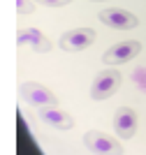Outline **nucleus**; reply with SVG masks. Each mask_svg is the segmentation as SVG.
Segmentation results:
<instances>
[{
  "instance_id": "4",
  "label": "nucleus",
  "mask_w": 146,
  "mask_h": 155,
  "mask_svg": "<svg viewBox=\"0 0 146 155\" xmlns=\"http://www.w3.org/2000/svg\"><path fill=\"white\" fill-rule=\"evenodd\" d=\"M19 95L25 104H30L35 109L39 107H51V104H58V97L46 88V86L37 84V81H25L19 86Z\"/></svg>"
},
{
  "instance_id": "1",
  "label": "nucleus",
  "mask_w": 146,
  "mask_h": 155,
  "mask_svg": "<svg viewBox=\"0 0 146 155\" xmlns=\"http://www.w3.org/2000/svg\"><path fill=\"white\" fill-rule=\"evenodd\" d=\"M121 81H123V74L116 70V67L97 72V77L93 79V84H90V100H95V102L109 100V97L118 91Z\"/></svg>"
},
{
  "instance_id": "12",
  "label": "nucleus",
  "mask_w": 146,
  "mask_h": 155,
  "mask_svg": "<svg viewBox=\"0 0 146 155\" xmlns=\"http://www.w3.org/2000/svg\"><path fill=\"white\" fill-rule=\"evenodd\" d=\"M93 2H100V0H93Z\"/></svg>"
},
{
  "instance_id": "7",
  "label": "nucleus",
  "mask_w": 146,
  "mask_h": 155,
  "mask_svg": "<svg viewBox=\"0 0 146 155\" xmlns=\"http://www.w3.org/2000/svg\"><path fill=\"white\" fill-rule=\"evenodd\" d=\"M37 118H39L44 125L58 130V132H67V130H72V125H74L72 116L67 114V111H63L58 104H51V107H39V109H37Z\"/></svg>"
},
{
  "instance_id": "3",
  "label": "nucleus",
  "mask_w": 146,
  "mask_h": 155,
  "mask_svg": "<svg viewBox=\"0 0 146 155\" xmlns=\"http://www.w3.org/2000/svg\"><path fill=\"white\" fill-rule=\"evenodd\" d=\"M95 39H97V32L93 30V28H72V30L60 35L58 46L67 53H79V51H83V49H88Z\"/></svg>"
},
{
  "instance_id": "11",
  "label": "nucleus",
  "mask_w": 146,
  "mask_h": 155,
  "mask_svg": "<svg viewBox=\"0 0 146 155\" xmlns=\"http://www.w3.org/2000/svg\"><path fill=\"white\" fill-rule=\"evenodd\" d=\"M35 2H39L44 7H65V5H70L72 0H35Z\"/></svg>"
},
{
  "instance_id": "6",
  "label": "nucleus",
  "mask_w": 146,
  "mask_h": 155,
  "mask_svg": "<svg viewBox=\"0 0 146 155\" xmlns=\"http://www.w3.org/2000/svg\"><path fill=\"white\" fill-rule=\"evenodd\" d=\"M97 19L109 28H116V30H132V28L139 26V19L134 16L132 12L121 9V7H107L97 14Z\"/></svg>"
},
{
  "instance_id": "8",
  "label": "nucleus",
  "mask_w": 146,
  "mask_h": 155,
  "mask_svg": "<svg viewBox=\"0 0 146 155\" xmlns=\"http://www.w3.org/2000/svg\"><path fill=\"white\" fill-rule=\"evenodd\" d=\"M137 111L130 107H118L114 114V130L121 139H132L137 134Z\"/></svg>"
},
{
  "instance_id": "5",
  "label": "nucleus",
  "mask_w": 146,
  "mask_h": 155,
  "mask_svg": "<svg viewBox=\"0 0 146 155\" xmlns=\"http://www.w3.org/2000/svg\"><path fill=\"white\" fill-rule=\"evenodd\" d=\"M139 51H141V44L137 39H125V42H118V44L109 46L104 51V56H102V60L107 65H111V67H116V65L130 63L132 58H137Z\"/></svg>"
},
{
  "instance_id": "9",
  "label": "nucleus",
  "mask_w": 146,
  "mask_h": 155,
  "mask_svg": "<svg viewBox=\"0 0 146 155\" xmlns=\"http://www.w3.org/2000/svg\"><path fill=\"white\" fill-rule=\"evenodd\" d=\"M16 37H19L16 39L19 44H30V49L35 53H49V49H51V42L46 39L44 32L37 30V28H21Z\"/></svg>"
},
{
  "instance_id": "10",
  "label": "nucleus",
  "mask_w": 146,
  "mask_h": 155,
  "mask_svg": "<svg viewBox=\"0 0 146 155\" xmlns=\"http://www.w3.org/2000/svg\"><path fill=\"white\" fill-rule=\"evenodd\" d=\"M35 9V2L32 0H16V12L19 14H30Z\"/></svg>"
},
{
  "instance_id": "2",
  "label": "nucleus",
  "mask_w": 146,
  "mask_h": 155,
  "mask_svg": "<svg viewBox=\"0 0 146 155\" xmlns=\"http://www.w3.org/2000/svg\"><path fill=\"white\" fill-rule=\"evenodd\" d=\"M83 146L93 155H123V146L114 137L104 134L100 130H88L83 134Z\"/></svg>"
}]
</instances>
